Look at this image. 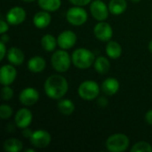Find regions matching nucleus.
<instances>
[{
	"label": "nucleus",
	"mask_w": 152,
	"mask_h": 152,
	"mask_svg": "<svg viewBox=\"0 0 152 152\" xmlns=\"http://www.w3.org/2000/svg\"><path fill=\"white\" fill-rule=\"evenodd\" d=\"M127 8V3L126 0H110L109 4V10L114 15H119L123 13Z\"/></svg>",
	"instance_id": "6ab92c4d"
},
{
	"label": "nucleus",
	"mask_w": 152,
	"mask_h": 152,
	"mask_svg": "<svg viewBox=\"0 0 152 152\" xmlns=\"http://www.w3.org/2000/svg\"><path fill=\"white\" fill-rule=\"evenodd\" d=\"M94 69H95V70L99 74L104 75L107 72H109V70L110 69V61L106 57L100 56L97 59H95Z\"/></svg>",
	"instance_id": "412c9836"
},
{
	"label": "nucleus",
	"mask_w": 152,
	"mask_h": 152,
	"mask_svg": "<svg viewBox=\"0 0 152 152\" xmlns=\"http://www.w3.org/2000/svg\"><path fill=\"white\" fill-rule=\"evenodd\" d=\"M87 12L81 6L69 8L66 13L67 20L73 26H81L87 20Z\"/></svg>",
	"instance_id": "423d86ee"
},
{
	"label": "nucleus",
	"mask_w": 152,
	"mask_h": 152,
	"mask_svg": "<svg viewBox=\"0 0 152 152\" xmlns=\"http://www.w3.org/2000/svg\"><path fill=\"white\" fill-rule=\"evenodd\" d=\"M38 4L41 9L47 12L57 11L61 4V0H38Z\"/></svg>",
	"instance_id": "393cba45"
},
{
	"label": "nucleus",
	"mask_w": 152,
	"mask_h": 152,
	"mask_svg": "<svg viewBox=\"0 0 152 152\" xmlns=\"http://www.w3.org/2000/svg\"><path fill=\"white\" fill-rule=\"evenodd\" d=\"M17 71L12 65H4L0 69V83L3 86H10L16 78Z\"/></svg>",
	"instance_id": "ddd939ff"
},
{
	"label": "nucleus",
	"mask_w": 152,
	"mask_h": 152,
	"mask_svg": "<svg viewBox=\"0 0 152 152\" xmlns=\"http://www.w3.org/2000/svg\"><path fill=\"white\" fill-rule=\"evenodd\" d=\"M97 102H98V105L102 108H104L108 105V100L105 97H100Z\"/></svg>",
	"instance_id": "473e14b6"
},
{
	"label": "nucleus",
	"mask_w": 152,
	"mask_h": 152,
	"mask_svg": "<svg viewBox=\"0 0 152 152\" xmlns=\"http://www.w3.org/2000/svg\"><path fill=\"white\" fill-rule=\"evenodd\" d=\"M25 152H35V150H33V149H28V150H26Z\"/></svg>",
	"instance_id": "e433bc0d"
},
{
	"label": "nucleus",
	"mask_w": 152,
	"mask_h": 152,
	"mask_svg": "<svg viewBox=\"0 0 152 152\" xmlns=\"http://www.w3.org/2000/svg\"><path fill=\"white\" fill-rule=\"evenodd\" d=\"M9 41V36L7 35V34H2V36H1V42H3V43H7Z\"/></svg>",
	"instance_id": "f704fd0d"
},
{
	"label": "nucleus",
	"mask_w": 152,
	"mask_h": 152,
	"mask_svg": "<svg viewBox=\"0 0 152 152\" xmlns=\"http://www.w3.org/2000/svg\"><path fill=\"white\" fill-rule=\"evenodd\" d=\"M12 115V109L6 104L0 106V118L2 119H8Z\"/></svg>",
	"instance_id": "bb28decb"
},
{
	"label": "nucleus",
	"mask_w": 152,
	"mask_h": 152,
	"mask_svg": "<svg viewBox=\"0 0 152 152\" xmlns=\"http://www.w3.org/2000/svg\"><path fill=\"white\" fill-rule=\"evenodd\" d=\"M145 119H146V122H147L149 125L152 126V110H149V111L146 113V115H145Z\"/></svg>",
	"instance_id": "72a5a7b5"
},
{
	"label": "nucleus",
	"mask_w": 152,
	"mask_h": 152,
	"mask_svg": "<svg viewBox=\"0 0 152 152\" xmlns=\"http://www.w3.org/2000/svg\"><path fill=\"white\" fill-rule=\"evenodd\" d=\"M31 144L38 149H43L47 147L51 142V135L48 132L45 130H37L33 132L32 136L30 137Z\"/></svg>",
	"instance_id": "6e6552de"
},
{
	"label": "nucleus",
	"mask_w": 152,
	"mask_h": 152,
	"mask_svg": "<svg viewBox=\"0 0 152 152\" xmlns=\"http://www.w3.org/2000/svg\"><path fill=\"white\" fill-rule=\"evenodd\" d=\"M131 152H152V146L149 142H139L132 147Z\"/></svg>",
	"instance_id": "a878e982"
},
{
	"label": "nucleus",
	"mask_w": 152,
	"mask_h": 152,
	"mask_svg": "<svg viewBox=\"0 0 152 152\" xmlns=\"http://www.w3.org/2000/svg\"><path fill=\"white\" fill-rule=\"evenodd\" d=\"M26 19V12L22 7L14 6L12 7L6 13V20L11 25H20Z\"/></svg>",
	"instance_id": "9d476101"
},
{
	"label": "nucleus",
	"mask_w": 152,
	"mask_h": 152,
	"mask_svg": "<svg viewBox=\"0 0 152 152\" xmlns=\"http://www.w3.org/2000/svg\"><path fill=\"white\" fill-rule=\"evenodd\" d=\"M1 95L3 100L9 101L13 96V91L11 87H9V86H4V87L1 90Z\"/></svg>",
	"instance_id": "cd10ccee"
},
{
	"label": "nucleus",
	"mask_w": 152,
	"mask_h": 152,
	"mask_svg": "<svg viewBox=\"0 0 152 152\" xmlns=\"http://www.w3.org/2000/svg\"><path fill=\"white\" fill-rule=\"evenodd\" d=\"M57 108H58L59 111L65 116L71 115L75 110V105H74L73 102L69 99L60 100L59 102L57 103Z\"/></svg>",
	"instance_id": "4be33fe9"
},
{
	"label": "nucleus",
	"mask_w": 152,
	"mask_h": 152,
	"mask_svg": "<svg viewBox=\"0 0 152 152\" xmlns=\"http://www.w3.org/2000/svg\"><path fill=\"white\" fill-rule=\"evenodd\" d=\"M39 99L38 92L33 87H26L24 88L19 95V100L20 103L25 106H32L37 102Z\"/></svg>",
	"instance_id": "9b49d317"
},
{
	"label": "nucleus",
	"mask_w": 152,
	"mask_h": 152,
	"mask_svg": "<svg viewBox=\"0 0 152 152\" xmlns=\"http://www.w3.org/2000/svg\"><path fill=\"white\" fill-rule=\"evenodd\" d=\"M51 22V15L47 11H41L37 12L33 18L34 25L38 28H46Z\"/></svg>",
	"instance_id": "dca6fc26"
},
{
	"label": "nucleus",
	"mask_w": 152,
	"mask_h": 152,
	"mask_svg": "<svg viewBox=\"0 0 152 152\" xmlns=\"http://www.w3.org/2000/svg\"><path fill=\"white\" fill-rule=\"evenodd\" d=\"M58 45L63 49L68 50L72 48L77 43V35L71 30L62 31L57 37Z\"/></svg>",
	"instance_id": "f8f14e48"
},
{
	"label": "nucleus",
	"mask_w": 152,
	"mask_h": 152,
	"mask_svg": "<svg viewBox=\"0 0 152 152\" xmlns=\"http://www.w3.org/2000/svg\"><path fill=\"white\" fill-rule=\"evenodd\" d=\"M57 44H58L57 39L53 35L46 34L41 38V45L43 49L45 50L46 52L53 51L56 48Z\"/></svg>",
	"instance_id": "b1692460"
},
{
	"label": "nucleus",
	"mask_w": 152,
	"mask_h": 152,
	"mask_svg": "<svg viewBox=\"0 0 152 152\" xmlns=\"http://www.w3.org/2000/svg\"><path fill=\"white\" fill-rule=\"evenodd\" d=\"M102 89L106 95L112 96L118 93L119 89V82L114 77H108L103 81Z\"/></svg>",
	"instance_id": "2eb2a0df"
},
{
	"label": "nucleus",
	"mask_w": 152,
	"mask_h": 152,
	"mask_svg": "<svg viewBox=\"0 0 152 152\" xmlns=\"http://www.w3.org/2000/svg\"><path fill=\"white\" fill-rule=\"evenodd\" d=\"M149 50L152 53V39L150 41V43H149Z\"/></svg>",
	"instance_id": "c9c22d12"
},
{
	"label": "nucleus",
	"mask_w": 152,
	"mask_h": 152,
	"mask_svg": "<svg viewBox=\"0 0 152 152\" xmlns=\"http://www.w3.org/2000/svg\"><path fill=\"white\" fill-rule=\"evenodd\" d=\"M22 1H24V2H28V3H29V2H33V1H35V0H22Z\"/></svg>",
	"instance_id": "4c0bfd02"
},
{
	"label": "nucleus",
	"mask_w": 152,
	"mask_h": 152,
	"mask_svg": "<svg viewBox=\"0 0 152 152\" xmlns=\"http://www.w3.org/2000/svg\"><path fill=\"white\" fill-rule=\"evenodd\" d=\"M5 54H7V53H6V48H5L4 43L1 42L0 43V61H3Z\"/></svg>",
	"instance_id": "7c9ffc66"
},
{
	"label": "nucleus",
	"mask_w": 152,
	"mask_h": 152,
	"mask_svg": "<svg viewBox=\"0 0 152 152\" xmlns=\"http://www.w3.org/2000/svg\"><path fill=\"white\" fill-rule=\"evenodd\" d=\"M77 92L83 100L92 101L99 95L100 87L96 82L93 80H86L79 86Z\"/></svg>",
	"instance_id": "39448f33"
},
{
	"label": "nucleus",
	"mask_w": 152,
	"mask_h": 152,
	"mask_svg": "<svg viewBox=\"0 0 152 152\" xmlns=\"http://www.w3.org/2000/svg\"><path fill=\"white\" fill-rule=\"evenodd\" d=\"M92 0H69V2L71 4H73L74 5L77 6H84L88 4L89 3H91Z\"/></svg>",
	"instance_id": "c85d7f7f"
},
{
	"label": "nucleus",
	"mask_w": 152,
	"mask_h": 152,
	"mask_svg": "<svg viewBox=\"0 0 152 152\" xmlns=\"http://www.w3.org/2000/svg\"><path fill=\"white\" fill-rule=\"evenodd\" d=\"M69 84L67 79L61 75H52L45 80V92L46 95L53 100L61 99L68 92Z\"/></svg>",
	"instance_id": "f257e3e1"
},
{
	"label": "nucleus",
	"mask_w": 152,
	"mask_h": 152,
	"mask_svg": "<svg viewBox=\"0 0 152 152\" xmlns=\"http://www.w3.org/2000/svg\"><path fill=\"white\" fill-rule=\"evenodd\" d=\"M90 11L93 17L99 20L103 21L108 18L109 15V7L101 0H94L90 4Z\"/></svg>",
	"instance_id": "0eeeda50"
},
{
	"label": "nucleus",
	"mask_w": 152,
	"mask_h": 152,
	"mask_svg": "<svg viewBox=\"0 0 152 152\" xmlns=\"http://www.w3.org/2000/svg\"><path fill=\"white\" fill-rule=\"evenodd\" d=\"M133 2H134V3H138V2H140L141 0H132Z\"/></svg>",
	"instance_id": "58836bf2"
},
{
	"label": "nucleus",
	"mask_w": 152,
	"mask_h": 152,
	"mask_svg": "<svg viewBox=\"0 0 152 152\" xmlns=\"http://www.w3.org/2000/svg\"><path fill=\"white\" fill-rule=\"evenodd\" d=\"M32 134H33L32 130L31 129H28V127L24 128V130L22 131V135L25 138H27V139H30V137L32 136Z\"/></svg>",
	"instance_id": "2f4dec72"
},
{
	"label": "nucleus",
	"mask_w": 152,
	"mask_h": 152,
	"mask_svg": "<svg viewBox=\"0 0 152 152\" xmlns=\"http://www.w3.org/2000/svg\"><path fill=\"white\" fill-rule=\"evenodd\" d=\"M22 142L16 138H9L4 142V149L7 152H19L22 150Z\"/></svg>",
	"instance_id": "5701e85b"
},
{
	"label": "nucleus",
	"mask_w": 152,
	"mask_h": 152,
	"mask_svg": "<svg viewBox=\"0 0 152 152\" xmlns=\"http://www.w3.org/2000/svg\"><path fill=\"white\" fill-rule=\"evenodd\" d=\"M94 32L97 39L102 42L110 41L113 36V29L111 26L104 21H100L97 23L94 28Z\"/></svg>",
	"instance_id": "1a4fd4ad"
},
{
	"label": "nucleus",
	"mask_w": 152,
	"mask_h": 152,
	"mask_svg": "<svg viewBox=\"0 0 152 152\" xmlns=\"http://www.w3.org/2000/svg\"><path fill=\"white\" fill-rule=\"evenodd\" d=\"M72 62L73 64L81 69L90 68L95 61V57L93 52L86 48H78L72 53Z\"/></svg>",
	"instance_id": "f03ea898"
},
{
	"label": "nucleus",
	"mask_w": 152,
	"mask_h": 152,
	"mask_svg": "<svg viewBox=\"0 0 152 152\" xmlns=\"http://www.w3.org/2000/svg\"><path fill=\"white\" fill-rule=\"evenodd\" d=\"M46 66L45 59L41 56H34L28 61V69L33 73L42 72Z\"/></svg>",
	"instance_id": "f3484780"
},
{
	"label": "nucleus",
	"mask_w": 152,
	"mask_h": 152,
	"mask_svg": "<svg viewBox=\"0 0 152 152\" xmlns=\"http://www.w3.org/2000/svg\"><path fill=\"white\" fill-rule=\"evenodd\" d=\"M24 53L23 52L17 48V47H12L8 50L7 53V59L9 61L10 63H12V65H20L23 61H24Z\"/></svg>",
	"instance_id": "a211bd4d"
},
{
	"label": "nucleus",
	"mask_w": 152,
	"mask_h": 152,
	"mask_svg": "<svg viewBox=\"0 0 152 152\" xmlns=\"http://www.w3.org/2000/svg\"><path fill=\"white\" fill-rule=\"evenodd\" d=\"M106 53L111 59H118L122 54V47L116 41H110L106 45Z\"/></svg>",
	"instance_id": "aec40b11"
},
{
	"label": "nucleus",
	"mask_w": 152,
	"mask_h": 152,
	"mask_svg": "<svg viewBox=\"0 0 152 152\" xmlns=\"http://www.w3.org/2000/svg\"><path fill=\"white\" fill-rule=\"evenodd\" d=\"M130 140L124 134H116L108 138L106 141V148L111 152L126 151L129 147Z\"/></svg>",
	"instance_id": "7ed1b4c3"
},
{
	"label": "nucleus",
	"mask_w": 152,
	"mask_h": 152,
	"mask_svg": "<svg viewBox=\"0 0 152 152\" xmlns=\"http://www.w3.org/2000/svg\"><path fill=\"white\" fill-rule=\"evenodd\" d=\"M51 63L53 68L57 72H65L70 67L71 59L69 53L65 50H58L53 54Z\"/></svg>",
	"instance_id": "20e7f679"
},
{
	"label": "nucleus",
	"mask_w": 152,
	"mask_h": 152,
	"mask_svg": "<svg viewBox=\"0 0 152 152\" xmlns=\"http://www.w3.org/2000/svg\"><path fill=\"white\" fill-rule=\"evenodd\" d=\"M8 24L9 23L7 22V20L5 21L3 19H1V20H0V33L1 34H4L8 30V28H9Z\"/></svg>",
	"instance_id": "c756f323"
},
{
	"label": "nucleus",
	"mask_w": 152,
	"mask_h": 152,
	"mask_svg": "<svg viewBox=\"0 0 152 152\" xmlns=\"http://www.w3.org/2000/svg\"><path fill=\"white\" fill-rule=\"evenodd\" d=\"M14 121H15L16 126L19 128L24 129V128L28 127L32 122L31 111L28 109H25V108L19 110L15 115Z\"/></svg>",
	"instance_id": "4468645a"
}]
</instances>
